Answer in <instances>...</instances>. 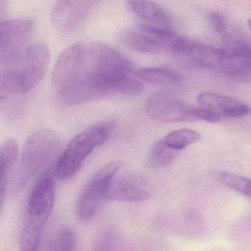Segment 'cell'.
Listing matches in <instances>:
<instances>
[{
    "label": "cell",
    "instance_id": "obj_18",
    "mask_svg": "<svg viewBox=\"0 0 251 251\" xmlns=\"http://www.w3.org/2000/svg\"><path fill=\"white\" fill-rule=\"evenodd\" d=\"M211 176L216 181L251 198V179L223 170H214Z\"/></svg>",
    "mask_w": 251,
    "mask_h": 251
},
{
    "label": "cell",
    "instance_id": "obj_24",
    "mask_svg": "<svg viewBox=\"0 0 251 251\" xmlns=\"http://www.w3.org/2000/svg\"><path fill=\"white\" fill-rule=\"evenodd\" d=\"M196 117L198 120H202L210 123H217L221 120V117H219L217 114L207 111L201 107L196 108Z\"/></svg>",
    "mask_w": 251,
    "mask_h": 251
},
{
    "label": "cell",
    "instance_id": "obj_12",
    "mask_svg": "<svg viewBox=\"0 0 251 251\" xmlns=\"http://www.w3.org/2000/svg\"><path fill=\"white\" fill-rule=\"evenodd\" d=\"M98 3L97 1H58L51 12V23L61 33L73 31L84 23Z\"/></svg>",
    "mask_w": 251,
    "mask_h": 251
},
{
    "label": "cell",
    "instance_id": "obj_20",
    "mask_svg": "<svg viewBox=\"0 0 251 251\" xmlns=\"http://www.w3.org/2000/svg\"><path fill=\"white\" fill-rule=\"evenodd\" d=\"M178 151L167 146L162 139L152 147L150 155L151 164L156 168H164L170 165L178 155Z\"/></svg>",
    "mask_w": 251,
    "mask_h": 251
},
{
    "label": "cell",
    "instance_id": "obj_10",
    "mask_svg": "<svg viewBox=\"0 0 251 251\" xmlns=\"http://www.w3.org/2000/svg\"><path fill=\"white\" fill-rule=\"evenodd\" d=\"M176 39L171 28L148 24L127 30L123 36L126 46L136 52L149 54L161 53L170 48Z\"/></svg>",
    "mask_w": 251,
    "mask_h": 251
},
{
    "label": "cell",
    "instance_id": "obj_14",
    "mask_svg": "<svg viewBox=\"0 0 251 251\" xmlns=\"http://www.w3.org/2000/svg\"><path fill=\"white\" fill-rule=\"evenodd\" d=\"M151 195L146 189L132 177L114 179L110 187L107 200L117 202H140L151 199Z\"/></svg>",
    "mask_w": 251,
    "mask_h": 251
},
{
    "label": "cell",
    "instance_id": "obj_6",
    "mask_svg": "<svg viewBox=\"0 0 251 251\" xmlns=\"http://www.w3.org/2000/svg\"><path fill=\"white\" fill-rule=\"evenodd\" d=\"M121 167L120 161H111L95 173L77 202V214L80 220L88 221L98 214Z\"/></svg>",
    "mask_w": 251,
    "mask_h": 251
},
{
    "label": "cell",
    "instance_id": "obj_22",
    "mask_svg": "<svg viewBox=\"0 0 251 251\" xmlns=\"http://www.w3.org/2000/svg\"><path fill=\"white\" fill-rule=\"evenodd\" d=\"M115 233L107 230L102 232L97 239L93 251H115Z\"/></svg>",
    "mask_w": 251,
    "mask_h": 251
},
{
    "label": "cell",
    "instance_id": "obj_21",
    "mask_svg": "<svg viewBox=\"0 0 251 251\" xmlns=\"http://www.w3.org/2000/svg\"><path fill=\"white\" fill-rule=\"evenodd\" d=\"M75 242V234L71 229H61L51 239L48 251H74Z\"/></svg>",
    "mask_w": 251,
    "mask_h": 251
},
{
    "label": "cell",
    "instance_id": "obj_23",
    "mask_svg": "<svg viewBox=\"0 0 251 251\" xmlns=\"http://www.w3.org/2000/svg\"><path fill=\"white\" fill-rule=\"evenodd\" d=\"M207 18H208V23L213 30L217 34L220 35L222 38L224 37L228 33L227 21L223 17V14L216 12V11H211V12L208 13Z\"/></svg>",
    "mask_w": 251,
    "mask_h": 251
},
{
    "label": "cell",
    "instance_id": "obj_3",
    "mask_svg": "<svg viewBox=\"0 0 251 251\" xmlns=\"http://www.w3.org/2000/svg\"><path fill=\"white\" fill-rule=\"evenodd\" d=\"M62 152V141L58 133L51 130L35 132L23 147L15 192L23 190L36 177L50 174L52 169L55 170Z\"/></svg>",
    "mask_w": 251,
    "mask_h": 251
},
{
    "label": "cell",
    "instance_id": "obj_19",
    "mask_svg": "<svg viewBox=\"0 0 251 251\" xmlns=\"http://www.w3.org/2000/svg\"><path fill=\"white\" fill-rule=\"evenodd\" d=\"M202 136L199 132L191 129H179L169 133L162 140L164 143L180 152L187 147L197 143L201 140Z\"/></svg>",
    "mask_w": 251,
    "mask_h": 251
},
{
    "label": "cell",
    "instance_id": "obj_7",
    "mask_svg": "<svg viewBox=\"0 0 251 251\" xmlns=\"http://www.w3.org/2000/svg\"><path fill=\"white\" fill-rule=\"evenodd\" d=\"M173 56L185 67L220 70L223 50L186 37H176L170 48Z\"/></svg>",
    "mask_w": 251,
    "mask_h": 251
},
{
    "label": "cell",
    "instance_id": "obj_5",
    "mask_svg": "<svg viewBox=\"0 0 251 251\" xmlns=\"http://www.w3.org/2000/svg\"><path fill=\"white\" fill-rule=\"evenodd\" d=\"M115 123L105 121L93 125L76 135L63 151L57 163L55 174L69 180L78 173L83 163L94 150L102 146L112 136Z\"/></svg>",
    "mask_w": 251,
    "mask_h": 251
},
{
    "label": "cell",
    "instance_id": "obj_16",
    "mask_svg": "<svg viewBox=\"0 0 251 251\" xmlns=\"http://www.w3.org/2000/svg\"><path fill=\"white\" fill-rule=\"evenodd\" d=\"M19 155V147L14 139H10L2 144L0 151V198L1 211L3 208L5 192L8 184L10 174L17 162Z\"/></svg>",
    "mask_w": 251,
    "mask_h": 251
},
{
    "label": "cell",
    "instance_id": "obj_2",
    "mask_svg": "<svg viewBox=\"0 0 251 251\" xmlns=\"http://www.w3.org/2000/svg\"><path fill=\"white\" fill-rule=\"evenodd\" d=\"M50 60L48 44L37 42L14 59L1 64L2 94L23 95L34 89L43 80Z\"/></svg>",
    "mask_w": 251,
    "mask_h": 251
},
{
    "label": "cell",
    "instance_id": "obj_25",
    "mask_svg": "<svg viewBox=\"0 0 251 251\" xmlns=\"http://www.w3.org/2000/svg\"><path fill=\"white\" fill-rule=\"evenodd\" d=\"M248 27H249L250 30L251 31V19L248 21Z\"/></svg>",
    "mask_w": 251,
    "mask_h": 251
},
{
    "label": "cell",
    "instance_id": "obj_1",
    "mask_svg": "<svg viewBox=\"0 0 251 251\" xmlns=\"http://www.w3.org/2000/svg\"><path fill=\"white\" fill-rule=\"evenodd\" d=\"M54 94L61 103L80 105L116 95L135 96L144 89L128 58L111 47L85 42L69 47L52 74Z\"/></svg>",
    "mask_w": 251,
    "mask_h": 251
},
{
    "label": "cell",
    "instance_id": "obj_13",
    "mask_svg": "<svg viewBox=\"0 0 251 251\" xmlns=\"http://www.w3.org/2000/svg\"><path fill=\"white\" fill-rule=\"evenodd\" d=\"M197 100L201 108L220 117L239 118L251 114V108L243 102L215 92H202L198 95Z\"/></svg>",
    "mask_w": 251,
    "mask_h": 251
},
{
    "label": "cell",
    "instance_id": "obj_8",
    "mask_svg": "<svg viewBox=\"0 0 251 251\" xmlns=\"http://www.w3.org/2000/svg\"><path fill=\"white\" fill-rule=\"evenodd\" d=\"M222 39L225 46L219 70L232 80L251 84V45L230 33Z\"/></svg>",
    "mask_w": 251,
    "mask_h": 251
},
{
    "label": "cell",
    "instance_id": "obj_9",
    "mask_svg": "<svg viewBox=\"0 0 251 251\" xmlns=\"http://www.w3.org/2000/svg\"><path fill=\"white\" fill-rule=\"evenodd\" d=\"M196 108L168 93L158 92L147 100L145 111L152 120L159 123L196 121Z\"/></svg>",
    "mask_w": 251,
    "mask_h": 251
},
{
    "label": "cell",
    "instance_id": "obj_17",
    "mask_svg": "<svg viewBox=\"0 0 251 251\" xmlns=\"http://www.w3.org/2000/svg\"><path fill=\"white\" fill-rule=\"evenodd\" d=\"M135 75L139 80L161 86H178L183 77L176 72L161 68H144L136 70Z\"/></svg>",
    "mask_w": 251,
    "mask_h": 251
},
{
    "label": "cell",
    "instance_id": "obj_15",
    "mask_svg": "<svg viewBox=\"0 0 251 251\" xmlns=\"http://www.w3.org/2000/svg\"><path fill=\"white\" fill-rule=\"evenodd\" d=\"M129 11L136 17L147 22L148 25L171 28V17L167 11L158 4L151 1H129Z\"/></svg>",
    "mask_w": 251,
    "mask_h": 251
},
{
    "label": "cell",
    "instance_id": "obj_11",
    "mask_svg": "<svg viewBox=\"0 0 251 251\" xmlns=\"http://www.w3.org/2000/svg\"><path fill=\"white\" fill-rule=\"evenodd\" d=\"M34 25L29 20H8L0 25L1 64L14 59L24 52L30 45Z\"/></svg>",
    "mask_w": 251,
    "mask_h": 251
},
{
    "label": "cell",
    "instance_id": "obj_4",
    "mask_svg": "<svg viewBox=\"0 0 251 251\" xmlns=\"http://www.w3.org/2000/svg\"><path fill=\"white\" fill-rule=\"evenodd\" d=\"M55 182L52 175L42 176L30 192L20 239V251H39L41 236L53 211Z\"/></svg>",
    "mask_w": 251,
    "mask_h": 251
}]
</instances>
